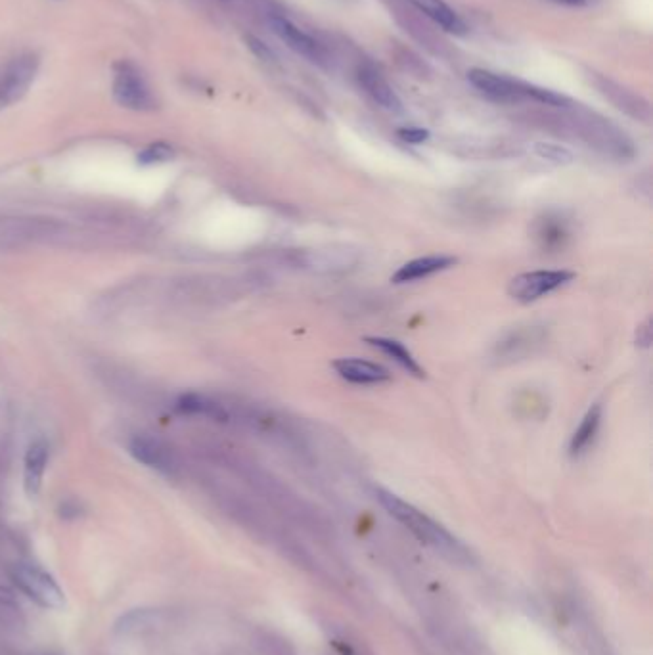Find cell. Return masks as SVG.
<instances>
[{
  "mask_svg": "<svg viewBox=\"0 0 653 655\" xmlns=\"http://www.w3.org/2000/svg\"><path fill=\"white\" fill-rule=\"evenodd\" d=\"M177 410L181 414H188V416H205L211 420H219L225 422L228 418V412L223 405H219L217 401L205 397V395H198V393H188L182 395L181 399L177 401Z\"/></svg>",
  "mask_w": 653,
  "mask_h": 655,
  "instance_id": "cell-18",
  "label": "cell"
},
{
  "mask_svg": "<svg viewBox=\"0 0 653 655\" xmlns=\"http://www.w3.org/2000/svg\"><path fill=\"white\" fill-rule=\"evenodd\" d=\"M600 424H602V405H594V407L588 408L585 418L581 420L579 428L575 430L571 441H569V454L573 458L581 456L594 443L598 430H600Z\"/></svg>",
  "mask_w": 653,
  "mask_h": 655,
  "instance_id": "cell-16",
  "label": "cell"
},
{
  "mask_svg": "<svg viewBox=\"0 0 653 655\" xmlns=\"http://www.w3.org/2000/svg\"><path fill=\"white\" fill-rule=\"evenodd\" d=\"M357 79H359V85L364 89V92L378 106H382L389 112H401L403 110V102H401L399 94L387 83V79L383 77L378 69L364 66V68L359 69Z\"/></svg>",
  "mask_w": 653,
  "mask_h": 655,
  "instance_id": "cell-11",
  "label": "cell"
},
{
  "mask_svg": "<svg viewBox=\"0 0 653 655\" xmlns=\"http://www.w3.org/2000/svg\"><path fill=\"white\" fill-rule=\"evenodd\" d=\"M334 370L339 378L355 385H380L391 380V372L378 362L362 361L355 357L338 359L334 362Z\"/></svg>",
  "mask_w": 653,
  "mask_h": 655,
  "instance_id": "cell-9",
  "label": "cell"
},
{
  "mask_svg": "<svg viewBox=\"0 0 653 655\" xmlns=\"http://www.w3.org/2000/svg\"><path fill=\"white\" fill-rule=\"evenodd\" d=\"M46 464H48V445L43 439H37L29 445L23 460V485L29 497H35L41 491Z\"/></svg>",
  "mask_w": 653,
  "mask_h": 655,
  "instance_id": "cell-13",
  "label": "cell"
},
{
  "mask_svg": "<svg viewBox=\"0 0 653 655\" xmlns=\"http://www.w3.org/2000/svg\"><path fill=\"white\" fill-rule=\"evenodd\" d=\"M366 343H370L372 347L380 349L382 353H385L387 357H391L397 364H401L408 374H412L416 378H424L426 376V372L420 366V362L414 359V355L406 349L401 341L389 338H366Z\"/></svg>",
  "mask_w": 653,
  "mask_h": 655,
  "instance_id": "cell-17",
  "label": "cell"
},
{
  "mask_svg": "<svg viewBox=\"0 0 653 655\" xmlns=\"http://www.w3.org/2000/svg\"><path fill=\"white\" fill-rule=\"evenodd\" d=\"M533 150H535V154H537L539 158L546 159V161H552V163H556V165H567V163L573 161V154H571L567 148L560 146V144L537 142V144L533 146Z\"/></svg>",
  "mask_w": 653,
  "mask_h": 655,
  "instance_id": "cell-21",
  "label": "cell"
},
{
  "mask_svg": "<svg viewBox=\"0 0 653 655\" xmlns=\"http://www.w3.org/2000/svg\"><path fill=\"white\" fill-rule=\"evenodd\" d=\"M523 92H525V98L537 100V102H542L546 106H556V108L569 106V98L563 96V94H558V92L541 89V87H535V85H525V83H523Z\"/></svg>",
  "mask_w": 653,
  "mask_h": 655,
  "instance_id": "cell-20",
  "label": "cell"
},
{
  "mask_svg": "<svg viewBox=\"0 0 653 655\" xmlns=\"http://www.w3.org/2000/svg\"><path fill=\"white\" fill-rule=\"evenodd\" d=\"M39 68L41 60L35 52L20 54L0 68V110H6L22 100L33 85Z\"/></svg>",
  "mask_w": 653,
  "mask_h": 655,
  "instance_id": "cell-3",
  "label": "cell"
},
{
  "mask_svg": "<svg viewBox=\"0 0 653 655\" xmlns=\"http://www.w3.org/2000/svg\"><path fill=\"white\" fill-rule=\"evenodd\" d=\"M269 23H271L274 35L290 46L293 52H297L299 56H305L311 62H320L324 58L322 46L318 45L313 37L303 33L299 27H295L290 20H286L282 16H271Z\"/></svg>",
  "mask_w": 653,
  "mask_h": 655,
  "instance_id": "cell-10",
  "label": "cell"
},
{
  "mask_svg": "<svg viewBox=\"0 0 653 655\" xmlns=\"http://www.w3.org/2000/svg\"><path fill=\"white\" fill-rule=\"evenodd\" d=\"M458 263L456 257L452 255H428V257H420L414 261L405 263L399 271L393 274L391 282L395 284H408V282H416V280H424L429 278L437 272L447 271Z\"/></svg>",
  "mask_w": 653,
  "mask_h": 655,
  "instance_id": "cell-12",
  "label": "cell"
},
{
  "mask_svg": "<svg viewBox=\"0 0 653 655\" xmlns=\"http://www.w3.org/2000/svg\"><path fill=\"white\" fill-rule=\"evenodd\" d=\"M112 92L119 106L133 112H152L158 106L144 75L131 62L115 64Z\"/></svg>",
  "mask_w": 653,
  "mask_h": 655,
  "instance_id": "cell-2",
  "label": "cell"
},
{
  "mask_svg": "<svg viewBox=\"0 0 653 655\" xmlns=\"http://www.w3.org/2000/svg\"><path fill=\"white\" fill-rule=\"evenodd\" d=\"M175 158V150L165 144V142H154L150 146H146L140 154H138V163L140 165H158V163H167Z\"/></svg>",
  "mask_w": 653,
  "mask_h": 655,
  "instance_id": "cell-19",
  "label": "cell"
},
{
  "mask_svg": "<svg viewBox=\"0 0 653 655\" xmlns=\"http://www.w3.org/2000/svg\"><path fill=\"white\" fill-rule=\"evenodd\" d=\"M575 278L571 271H533L518 274L508 284V295L519 303H533L544 295L560 290Z\"/></svg>",
  "mask_w": 653,
  "mask_h": 655,
  "instance_id": "cell-5",
  "label": "cell"
},
{
  "mask_svg": "<svg viewBox=\"0 0 653 655\" xmlns=\"http://www.w3.org/2000/svg\"><path fill=\"white\" fill-rule=\"evenodd\" d=\"M359 263V253L349 248L313 249L299 255V265L307 271L330 274L353 269Z\"/></svg>",
  "mask_w": 653,
  "mask_h": 655,
  "instance_id": "cell-8",
  "label": "cell"
},
{
  "mask_svg": "<svg viewBox=\"0 0 653 655\" xmlns=\"http://www.w3.org/2000/svg\"><path fill=\"white\" fill-rule=\"evenodd\" d=\"M374 497L382 504L383 510L393 518L399 521L406 531H410L420 543L428 544L433 550L441 552L452 562H470L472 556L468 548L460 543L451 531H447L441 523L429 518L422 510L412 506L395 493L376 487Z\"/></svg>",
  "mask_w": 653,
  "mask_h": 655,
  "instance_id": "cell-1",
  "label": "cell"
},
{
  "mask_svg": "<svg viewBox=\"0 0 653 655\" xmlns=\"http://www.w3.org/2000/svg\"><path fill=\"white\" fill-rule=\"evenodd\" d=\"M468 79L477 91L500 104H516V102L527 100L525 92H523V83L496 75L493 71L470 69Z\"/></svg>",
  "mask_w": 653,
  "mask_h": 655,
  "instance_id": "cell-6",
  "label": "cell"
},
{
  "mask_svg": "<svg viewBox=\"0 0 653 655\" xmlns=\"http://www.w3.org/2000/svg\"><path fill=\"white\" fill-rule=\"evenodd\" d=\"M248 45L249 48L253 50V54H257L261 60H265V62H272V60H274V54H272L271 48L267 45H263L259 39L248 37Z\"/></svg>",
  "mask_w": 653,
  "mask_h": 655,
  "instance_id": "cell-23",
  "label": "cell"
},
{
  "mask_svg": "<svg viewBox=\"0 0 653 655\" xmlns=\"http://www.w3.org/2000/svg\"><path fill=\"white\" fill-rule=\"evenodd\" d=\"M12 579L22 592L37 604H41L43 608L60 610L66 606L64 590L54 581L52 575L46 573L45 569L37 565H16V569L12 571Z\"/></svg>",
  "mask_w": 653,
  "mask_h": 655,
  "instance_id": "cell-4",
  "label": "cell"
},
{
  "mask_svg": "<svg viewBox=\"0 0 653 655\" xmlns=\"http://www.w3.org/2000/svg\"><path fill=\"white\" fill-rule=\"evenodd\" d=\"M558 4H563V6H585L590 0H554Z\"/></svg>",
  "mask_w": 653,
  "mask_h": 655,
  "instance_id": "cell-24",
  "label": "cell"
},
{
  "mask_svg": "<svg viewBox=\"0 0 653 655\" xmlns=\"http://www.w3.org/2000/svg\"><path fill=\"white\" fill-rule=\"evenodd\" d=\"M397 135L408 144H422V142L428 140L429 131L420 129V127H405V129H399Z\"/></svg>",
  "mask_w": 653,
  "mask_h": 655,
  "instance_id": "cell-22",
  "label": "cell"
},
{
  "mask_svg": "<svg viewBox=\"0 0 653 655\" xmlns=\"http://www.w3.org/2000/svg\"><path fill=\"white\" fill-rule=\"evenodd\" d=\"M129 452L136 462L156 470L159 474H173L177 470V460L173 451L159 439L150 435H136L129 443Z\"/></svg>",
  "mask_w": 653,
  "mask_h": 655,
  "instance_id": "cell-7",
  "label": "cell"
},
{
  "mask_svg": "<svg viewBox=\"0 0 653 655\" xmlns=\"http://www.w3.org/2000/svg\"><path fill=\"white\" fill-rule=\"evenodd\" d=\"M420 12H424L429 20L441 25L445 31L454 35H466L468 27L462 18L443 0H410Z\"/></svg>",
  "mask_w": 653,
  "mask_h": 655,
  "instance_id": "cell-15",
  "label": "cell"
},
{
  "mask_svg": "<svg viewBox=\"0 0 653 655\" xmlns=\"http://www.w3.org/2000/svg\"><path fill=\"white\" fill-rule=\"evenodd\" d=\"M544 341V332L541 328H525L508 334L506 338L500 339L496 345V355L500 359H521L527 353H533V347L541 345Z\"/></svg>",
  "mask_w": 653,
  "mask_h": 655,
  "instance_id": "cell-14",
  "label": "cell"
}]
</instances>
